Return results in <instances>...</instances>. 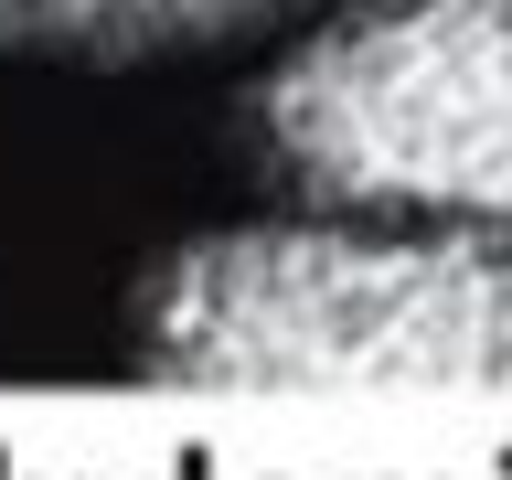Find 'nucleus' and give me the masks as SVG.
I'll return each mask as SVG.
<instances>
[{"mask_svg": "<svg viewBox=\"0 0 512 480\" xmlns=\"http://www.w3.org/2000/svg\"><path fill=\"white\" fill-rule=\"evenodd\" d=\"M171 384H512V246L267 224L160 256L128 299Z\"/></svg>", "mask_w": 512, "mask_h": 480, "instance_id": "nucleus-1", "label": "nucleus"}, {"mask_svg": "<svg viewBox=\"0 0 512 480\" xmlns=\"http://www.w3.org/2000/svg\"><path fill=\"white\" fill-rule=\"evenodd\" d=\"M246 128L320 214L512 224V0H363L256 86Z\"/></svg>", "mask_w": 512, "mask_h": 480, "instance_id": "nucleus-2", "label": "nucleus"}, {"mask_svg": "<svg viewBox=\"0 0 512 480\" xmlns=\"http://www.w3.org/2000/svg\"><path fill=\"white\" fill-rule=\"evenodd\" d=\"M278 11H299V0H0V43L128 64V54H182V43H214V32L278 22Z\"/></svg>", "mask_w": 512, "mask_h": 480, "instance_id": "nucleus-3", "label": "nucleus"}]
</instances>
